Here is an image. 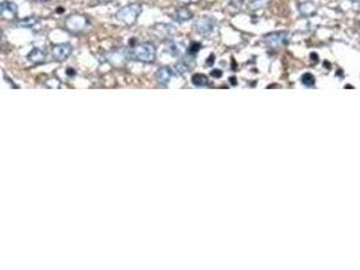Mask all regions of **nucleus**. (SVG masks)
Segmentation results:
<instances>
[{
  "label": "nucleus",
  "mask_w": 360,
  "mask_h": 270,
  "mask_svg": "<svg viewBox=\"0 0 360 270\" xmlns=\"http://www.w3.org/2000/svg\"><path fill=\"white\" fill-rule=\"evenodd\" d=\"M128 57L138 62H154L156 58L155 45L151 42L138 43L128 50Z\"/></svg>",
  "instance_id": "obj_1"
},
{
  "label": "nucleus",
  "mask_w": 360,
  "mask_h": 270,
  "mask_svg": "<svg viewBox=\"0 0 360 270\" xmlns=\"http://www.w3.org/2000/svg\"><path fill=\"white\" fill-rule=\"evenodd\" d=\"M141 14H142V7L139 4L133 3V4H127L124 5V7H122V8L118 11L116 18H118L119 22L127 24V26H131V24H134L137 22Z\"/></svg>",
  "instance_id": "obj_2"
},
{
  "label": "nucleus",
  "mask_w": 360,
  "mask_h": 270,
  "mask_svg": "<svg viewBox=\"0 0 360 270\" xmlns=\"http://www.w3.org/2000/svg\"><path fill=\"white\" fill-rule=\"evenodd\" d=\"M88 23L89 22H88V18L85 15H71L65 19V29L72 34H78L86 29Z\"/></svg>",
  "instance_id": "obj_3"
},
{
  "label": "nucleus",
  "mask_w": 360,
  "mask_h": 270,
  "mask_svg": "<svg viewBox=\"0 0 360 270\" xmlns=\"http://www.w3.org/2000/svg\"><path fill=\"white\" fill-rule=\"evenodd\" d=\"M215 27H216V20L211 16H203V18H199L196 20L195 23V30L196 33L203 35V37H207L209 34L214 33Z\"/></svg>",
  "instance_id": "obj_4"
},
{
  "label": "nucleus",
  "mask_w": 360,
  "mask_h": 270,
  "mask_svg": "<svg viewBox=\"0 0 360 270\" xmlns=\"http://www.w3.org/2000/svg\"><path fill=\"white\" fill-rule=\"evenodd\" d=\"M288 33L285 31H274L265 35V43L271 49H280L288 43Z\"/></svg>",
  "instance_id": "obj_5"
},
{
  "label": "nucleus",
  "mask_w": 360,
  "mask_h": 270,
  "mask_svg": "<svg viewBox=\"0 0 360 270\" xmlns=\"http://www.w3.org/2000/svg\"><path fill=\"white\" fill-rule=\"evenodd\" d=\"M73 53V46L69 43H60L52 49V56L56 61H65Z\"/></svg>",
  "instance_id": "obj_6"
},
{
  "label": "nucleus",
  "mask_w": 360,
  "mask_h": 270,
  "mask_svg": "<svg viewBox=\"0 0 360 270\" xmlns=\"http://www.w3.org/2000/svg\"><path fill=\"white\" fill-rule=\"evenodd\" d=\"M0 15H1V18L5 20L15 19L16 15H18V5L15 4L14 1L4 0V1L0 4Z\"/></svg>",
  "instance_id": "obj_7"
},
{
  "label": "nucleus",
  "mask_w": 360,
  "mask_h": 270,
  "mask_svg": "<svg viewBox=\"0 0 360 270\" xmlns=\"http://www.w3.org/2000/svg\"><path fill=\"white\" fill-rule=\"evenodd\" d=\"M173 77H174V69L169 67L159 68L155 73V80L159 86H167Z\"/></svg>",
  "instance_id": "obj_8"
},
{
  "label": "nucleus",
  "mask_w": 360,
  "mask_h": 270,
  "mask_svg": "<svg viewBox=\"0 0 360 270\" xmlns=\"http://www.w3.org/2000/svg\"><path fill=\"white\" fill-rule=\"evenodd\" d=\"M171 18L175 22H178V23H184V22H188L193 18V14H192V11L188 8V7H180V8H177V10L173 12L171 15Z\"/></svg>",
  "instance_id": "obj_9"
},
{
  "label": "nucleus",
  "mask_w": 360,
  "mask_h": 270,
  "mask_svg": "<svg viewBox=\"0 0 360 270\" xmlns=\"http://www.w3.org/2000/svg\"><path fill=\"white\" fill-rule=\"evenodd\" d=\"M27 58H29L30 62H33L35 65H38V64H43V62L46 61L48 56H46V52H43L42 49L35 48L29 53Z\"/></svg>",
  "instance_id": "obj_10"
},
{
  "label": "nucleus",
  "mask_w": 360,
  "mask_h": 270,
  "mask_svg": "<svg viewBox=\"0 0 360 270\" xmlns=\"http://www.w3.org/2000/svg\"><path fill=\"white\" fill-rule=\"evenodd\" d=\"M154 33L161 37V38H171L173 34H174V29L171 27L170 24H155L154 26Z\"/></svg>",
  "instance_id": "obj_11"
},
{
  "label": "nucleus",
  "mask_w": 360,
  "mask_h": 270,
  "mask_svg": "<svg viewBox=\"0 0 360 270\" xmlns=\"http://www.w3.org/2000/svg\"><path fill=\"white\" fill-rule=\"evenodd\" d=\"M195 67H196V61L193 60V56H190V57H185L182 61L178 62L177 67H175V69L178 71V73L182 75V73H186V72L192 71Z\"/></svg>",
  "instance_id": "obj_12"
},
{
  "label": "nucleus",
  "mask_w": 360,
  "mask_h": 270,
  "mask_svg": "<svg viewBox=\"0 0 360 270\" xmlns=\"http://www.w3.org/2000/svg\"><path fill=\"white\" fill-rule=\"evenodd\" d=\"M39 24V19L35 18V16H27V18H23V19H19L15 22V26L16 27H20V29H33L35 26Z\"/></svg>",
  "instance_id": "obj_13"
},
{
  "label": "nucleus",
  "mask_w": 360,
  "mask_h": 270,
  "mask_svg": "<svg viewBox=\"0 0 360 270\" xmlns=\"http://www.w3.org/2000/svg\"><path fill=\"white\" fill-rule=\"evenodd\" d=\"M192 84L196 87H211V80L208 76H205L203 73H196L192 77Z\"/></svg>",
  "instance_id": "obj_14"
},
{
  "label": "nucleus",
  "mask_w": 360,
  "mask_h": 270,
  "mask_svg": "<svg viewBox=\"0 0 360 270\" xmlns=\"http://www.w3.org/2000/svg\"><path fill=\"white\" fill-rule=\"evenodd\" d=\"M166 52L169 53V54H171V56L177 57V56H180L181 53H182V46H181L180 43L174 42V41H170V42L166 45Z\"/></svg>",
  "instance_id": "obj_15"
},
{
  "label": "nucleus",
  "mask_w": 360,
  "mask_h": 270,
  "mask_svg": "<svg viewBox=\"0 0 360 270\" xmlns=\"http://www.w3.org/2000/svg\"><path fill=\"white\" fill-rule=\"evenodd\" d=\"M299 11H301V14L305 15V16H310L316 12V7L313 3L310 1H306V3H302V4L299 5Z\"/></svg>",
  "instance_id": "obj_16"
},
{
  "label": "nucleus",
  "mask_w": 360,
  "mask_h": 270,
  "mask_svg": "<svg viewBox=\"0 0 360 270\" xmlns=\"http://www.w3.org/2000/svg\"><path fill=\"white\" fill-rule=\"evenodd\" d=\"M301 80H302V84H305V86H308V87L314 86V81H316V80H314V77H313L310 73H306V75H303Z\"/></svg>",
  "instance_id": "obj_17"
},
{
  "label": "nucleus",
  "mask_w": 360,
  "mask_h": 270,
  "mask_svg": "<svg viewBox=\"0 0 360 270\" xmlns=\"http://www.w3.org/2000/svg\"><path fill=\"white\" fill-rule=\"evenodd\" d=\"M200 48H201V45H200L199 42L192 43V45H190V48H189V54H190V56H195L196 53L200 50Z\"/></svg>",
  "instance_id": "obj_18"
},
{
  "label": "nucleus",
  "mask_w": 360,
  "mask_h": 270,
  "mask_svg": "<svg viewBox=\"0 0 360 270\" xmlns=\"http://www.w3.org/2000/svg\"><path fill=\"white\" fill-rule=\"evenodd\" d=\"M228 3H231V4L235 5V7H240L243 3V0H228Z\"/></svg>",
  "instance_id": "obj_19"
},
{
  "label": "nucleus",
  "mask_w": 360,
  "mask_h": 270,
  "mask_svg": "<svg viewBox=\"0 0 360 270\" xmlns=\"http://www.w3.org/2000/svg\"><path fill=\"white\" fill-rule=\"evenodd\" d=\"M212 76H214V77H220V76H221V72L218 71V69H216V71L212 72Z\"/></svg>",
  "instance_id": "obj_20"
},
{
  "label": "nucleus",
  "mask_w": 360,
  "mask_h": 270,
  "mask_svg": "<svg viewBox=\"0 0 360 270\" xmlns=\"http://www.w3.org/2000/svg\"><path fill=\"white\" fill-rule=\"evenodd\" d=\"M180 1H184V3H197L200 0H180Z\"/></svg>",
  "instance_id": "obj_21"
}]
</instances>
